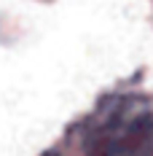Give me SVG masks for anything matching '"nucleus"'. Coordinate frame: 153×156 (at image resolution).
Masks as SVG:
<instances>
[{"mask_svg":"<svg viewBox=\"0 0 153 156\" xmlns=\"http://www.w3.org/2000/svg\"><path fill=\"white\" fill-rule=\"evenodd\" d=\"M86 156H153V100L118 94L105 100L83 126Z\"/></svg>","mask_w":153,"mask_h":156,"instance_id":"obj_1","label":"nucleus"}]
</instances>
